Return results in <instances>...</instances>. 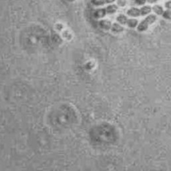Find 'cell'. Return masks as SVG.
Instances as JSON below:
<instances>
[{
  "label": "cell",
  "instance_id": "6da1fadb",
  "mask_svg": "<svg viewBox=\"0 0 171 171\" xmlns=\"http://www.w3.org/2000/svg\"><path fill=\"white\" fill-rule=\"evenodd\" d=\"M156 20H157V17H156V15H154V14H151V15H148L144 20H142V22L139 23V25H138L137 27L138 31H139L140 32L146 31V30H147V29L148 28L149 25H151L153 24V23H154L156 22Z\"/></svg>",
  "mask_w": 171,
  "mask_h": 171
},
{
  "label": "cell",
  "instance_id": "7a4b0ae2",
  "mask_svg": "<svg viewBox=\"0 0 171 171\" xmlns=\"http://www.w3.org/2000/svg\"><path fill=\"white\" fill-rule=\"evenodd\" d=\"M108 14V11L106 9V8H102L96 9L94 12V17L96 19H99L102 18L106 16Z\"/></svg>",
  "mask_w": 171,
  "mask_h": 171
},
{
  "label": "cell",
  "instance_id": "3957f363",
  "mask_svg": "<svg viewBox=\"0 0 171 171\" xmlns=\"http://www.w3.org/2000/svg\"><path fill=\"white\" fill-rule=\"evenodd\" d=\"M127 15L132 17H139L140 15V11L139 8H131L127 10Z\"/></svg>",
  "mask_w": 171,
  "mask_h": 171
},
{
  "label": "cell",
  "instance_id": "277c9868",
  "mask_svg": "<svg viewBox=\"0 0 171 171\" xmlns=\"http://www.w3.org/2000/svg\"><path fill=\"white\" fill-rule=\"evenodd\" d=\"M99 25L102 29L108 30L112 27V23L108 20H102L99 22Z\"/></svg>",
  "mask_w": 171,
  "mask_h": 171
},
{
  "label": "cell",
  "instance_id": "5b68a950",
  "mask_svg": "<svg viewBox=\"0 0 171 171\" xmlns=\"http://www.w3.org/2000/svg\"><path fill=\"white\" fill-rule=\"evenodd\" d=\"M140 15L141 16H144L149 14L152 11V8L150 6H142L141 8L140 9Z\"/></svg>",
  "mask_w": 171,
  "mask_h": 171
},
{
  "label": "cell",
  "instance_id": "8992f818",
  "mask_svg": "<svg viewBox=\"0 0 171 171\" xmlns=\"http://www.w3.org/2000/svg\"><path fill=\"white\" fill-rule=\"evenodd\" d=\"M111 30L112 32H113L114 33H120L124 31V27L122 26H121V25L120 24H118V23H114L112 25Z\"/></svg>",
  "mask_w": 171,
  "mask_h": 171
},
{
  "label": "cell",
  "instance_id": "52a82bcc",
  "mask_svg": "<svg viewBox=\"0 0 171 171\" xmlns=\"http://www.w3.org/2000/svg\"><path fill=\"white\" fill-rule=\"evenodd\" d=\"M106 9L108 11V14H113L115 13L117 10L118 9V6L115 4H112L109 5L107 7H106Z\"/></svg>",
  "mask_w": 171,
  "mask_h": 171
},
{
  "label": "cell",
  "instance_id": "ba28073f",
  "mask_svg": "<svg viewBox=\"0 0 171 171\" xmlns=\"http://www.w3.org/2000/svg\"><path fill=\"white\" fill-rule=\"evenodd\" d=\"M152 10H153L154 12L158 15H162L164 12V9L160 5H154L152 8Z\"/></svg>",
  "mask_w": 171,
  "mask_h": 171
},
{
  "label": "cell",
  "instance_id": "9c48e42d",
  "mask_svg": "<svg viewBox=\"0 0 171 171\" xmlns=\"http://www.w3.org/2000/svg\"><path fill=\"white\" fill-rule=\"evenodd\" d=\"M138 23H139V21H138L137 19L131 18V19H128L126 25H127L129 27L134 28L137 26Z\"/></svg>",
  "mask_w": 171,
  "mask_h": 171
},
{
  "label": "cell",
  "instance_id": "30bf717a",
  "mask_svg": "<svg viewBox=\"0 0 171 171\" xmlns=\"http://www.w3.org/2000/svg\"><path fill=\"white\" fill-rule=\"evenodd\" d=\"M128 18L126 17V15H123V14H120L116 17V21L119 22L120 24L123 25H126V23H127L128 21Z\"/></svg>",
  "mask_w": 171,
  "mask_h": 171
},
{
  "label": "cell",
  "instance_id": "8fae6325",
  "mask_svg": "<svg viewBox=\"0 0 171 171\" xmlns=\"http://www.w3.org/2000/svg\"><path fill=\"white\" fill-rule=\"evenodd\" d=\"M90 1L94 6H102L108 4V0H90Z\"/></svg>",
  "mask_w": 171,
  "mask_h": 171
},
{
  "label": "cell",
  "instance_id": "7c38bea8",
  "mask_svg": "<svg viewBox=\"0 0 171 171\" xmlns=\"http://www.w3.org/2000/svg\"><path fill=\"white\" fill-rule=\"evenodd\" d=\"M163 18L165 20H171V9H168V10L164 11L163 13Z\"/></svg>",
  "mask_w": 171,
  "mask_h": 171
},
{
  "label": "cell",
  "instance_id": "4fadbf2b",
  "mask_svg": "<svg viewBox=\"0 0 171 171\" xmlns=\"http://www.w3.org/2000/svg\"><path fill=\"white\" fill-rule=\"evenodd\" d=\"M117 6L121 8L125 7L126 4H127V0H116Z\"/></svg>",
  "mask_w": 171,
  "mask_h": 171
},
{
  "label": "cell",
  "instance_id": "5bb4252c",
  "mask_svg": "<svg viewBox=\"0 0 171 171\" xmlns=\"http://www.w3.org/2000/svg\"><path fill=\"white\" fill-rule=\"evenodd\" d=\"M135 4L138 6H144L146 3V0H134Z\"/></svg>",
  "mask_w": 171,
  "mask_h": 171
},
{
  "label": "cell",
  "instance_id": "9a60e30c",
  "mask_svg": "<svg viewBox=\"0 0 171 171\" xmlns=\"http://www.w3.org/2000/svg\"><path fill=\"white\" fill-rule=\"evenodd\" d=\"M165 8H167L168 9H171V0L166 2L165 4Z\"/></svg>",
  "mask_w": 171,
  "mask_h": 171
},
{
  "label": "cell",
  "instance_id": "2e32d148",
  "mask_svg": "<svg viewBox=\"0 0 171 171\" xmlns=\"http://www.w3.org/2000/svg\"><path fill=\"white\" fill-rule=\"evenodd\" d=\"M146 1L148 4H156L158 1V0H146Z\"/></svg>",
  "mask_w": 171,
  "mask_h": 171
}]
</instances>
